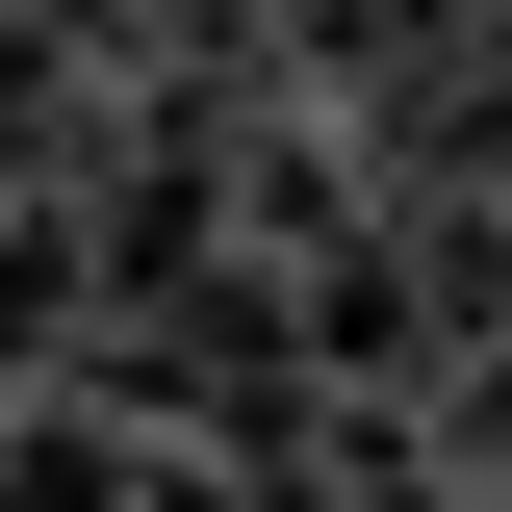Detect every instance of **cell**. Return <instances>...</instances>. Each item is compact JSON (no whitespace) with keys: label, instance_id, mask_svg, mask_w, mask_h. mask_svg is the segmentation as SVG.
Listing matches in <instances>:
<instances>
[{"label":"cell","instance_id":"cell-1","mask_svg":"<svg viewBox=\"0 0 512 512\" xmlns=\"http://www.w3.org/2000/svg\"><path fill=\"white\" fill-rule=\"evenodd\" d=\"M0 512H128V436L103 410H26V436H0Z\"/></svg>","mask_w":512,"mask_h":512}]
</instances>
